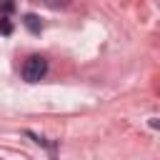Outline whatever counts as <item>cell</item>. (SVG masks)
<instances>
[{
  "label": "cell",
  "mask_w": 160,
  "mask_h": 160,
  "mask_svg": "<svg viewBox=\"0 0 160 160\" xmlns=\"http://www.w3.org/2000/svg\"><path fill=\"white\" fill-rule=\"evenodd\" d=\"M22 80L25 82H40L48 72V60L42 55H30L25 62H22Z\"/></svg>",
  "instance_id": "obj_1"
},
{
  "label": "cell",
  "mask_w": 160,
  "mask_h": 160,
  "mask_svg": "<svg viewBox=\"0 0 160 160\" xmlns=\"http://www.w3.org/2000/svg\"><path fill=\"white\" fill-rule=\"evenodd\" d=\"M22 25H25V28H28L32 35H38V32L42 30V22H40V18H38V15H32V12H28V15L22 18Z\"/></svg>",
  "instance_id": "obj_2"
},
{
  "label": "cell",
  "mask_w": 160,
  "mask_h": 160,
  "mask_svg": "<svg viewBox=\"0 0 160 160\" xmlns=\"http://www.w3.org/2000/svg\"><path fill=\"white\" fill-rule=\"evenodd\" d=\"M12 32V22L8 15H0V35H10Z\"/></svg>",
  "instance_id": "obj_3"
},
{
  "label": "cell",
  "mask_w": 160,
  "mask_h": 160,
  "mask_svg": "<svg viewBox=\"0 0 160 160\" xmlns=\"http://www.w3.org/2000/svg\"><path fill=\"white\" fill-rule=\"evenodd\" d=\"M12 10H15V0H0V15H8L10 18Z\"/></svg>",
  "instance_id": "obj_4"
},
{
  "label": "cell",
  "mask_w": 160,
  "mask_h": 160,
  "mask_svg": "<svg viewBox=\"0 0 160 160\" xmlns=\"http://www.w3.org/2000/svg\"><path fill=\"white\" fill-rule=\"evenodd\" d=\"M38 2H42L48 8H68V0H38Z\"/></svg>",
  "instance_id": "obj_5"
}]
</instances>
